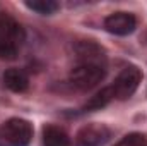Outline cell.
<instances>
[{"instance_id": "9c48e42d", "label": "cell", "mask_w": 147, "mask_h": 146, "mask_svg": "<svg viewBox=\"0 0 147 146\" xmlns=\"http://www.w3.org/2000/svg\"><path fill=\"white\" fill-rule=\"evenodd\" d=\"M43 145L45 146H70L69 134L57 126H45L43 127Z\"/></svg>"}, {"instance_id": "5b68a950", "label": "cell", "mask_w": 147, "mask_h": 146, "mask_svg": "<svg viewBox=\"0 0 147 146\" xmlns=\"http://www.w3.org/2000/svg\"><path fill=\"white\" fill-rule=\"evenodd\" d=\"M111 138V131L105 124H87L77 132V146H105Z\"/></svg>"}, {"instance_id": "6da1fadb", "label": "cell", "mask_w": 147, "mask_h": 146, "mask_svg": "<svg viewBox=\"0 0 147 146\" xmlns=\"http://www.w3.org/2000/svg\"><path fill=\"white\" fill-rule=\"evenodd\" d=\"M26 41L24 28L10 16H0V57L12 60Z\"/></svg>"}, {"instance_id": "7a4b0ae2", "label": "cell", "mask_w": 147, "mask_h": 146, "mask_svg": "<svg viewBox=\"0 0 147 146\" xmlns=\"http://www.w3.org/2000/svg\"><path fill=\"white\" fill-rule=\"evenodd\" d=\"M33 126L26 119H9L0 126V146H29Z\"/></svg>"}, {"instance_id": "7c38bea8", "label": "cell", "mask_w": 147, "mask_h": 146, "mask_svg": "<svg viewBox=\"0 0 147 146\" xmlns=\"http://www.w3.org/2000/svg\"><path fill=\"white\" fill-rule=\"evenodd\" d=\"M115 146H147V136L139 134V132H132V134L125 136L121 141H118Z\"/></svg>"}, {"instance_id": "3957f363", "label": "cell", "mask_w": 147, "mask_h": 146, "mask_svg": "<svg viewBox=\"0 0 147 146\" xmlns=\"http://www.w3.org/2000/svg\"><path fill=\"white\" fill-rule=\"evenodd\" d=\"M106 76L105 65L98 64H79L70 71V83L77 89L89 91L96 88Z\"/></svg>"}, {"instance_id": "30bf717a", "label": "cell", "mask_w": 147, "mask_h": 146, "mask_svg": "<svg viewBox=\"0 0 147 146\" xmlns=\"http://www.w3.org/2000/svg\"><path fill=\"white\" fill-rule=\"evenodd\" d=\"M26 7L34 10L38 14H43V16H50L53 12L58 10L60 3L55 2V0H28L26 2Z\"/></svg>"}, {"instance_id": "8fae6325", "label": "cell", "mask_w": 147, "mask_h": 146, "mask_svg": "<svg viewBox=\"0 0 147 146\" xmlns=\"http://www.w3.org/2000/svg\"><path fill=\"white\" fill-rule=\"evenodd\" d=\"M111 100H113V93H111V89L110 88H103L101 91H98L94 96L89 98V102L86 103L84 108L86 110H99V108H103V107H106Z\"/></svg>"}, {"instance_id": "52a82bcc", "label": "cell", "mask_w": 147, "mask_h": 146, "mask_svg": "<svg viewBox=\"0 0 147 146\" xmlns=\"http://www.w3.org/2000/svg\"><path fill=\"white\" fill-rule=\"evenodd\" d=\"M75 52H77V57H79L80 64L105 65V52L94 41H80V43H77Z\"/></svg>"}, {"instance_id": "8992f818", "label": "cell", "mask_w": 147, "mask_h": 146, "mask_svg": "<svg viewBox=\"0 0 147 146\" xmlns=\"http://www.w3.org/2000/svg\"><path fill=\"white\" fill-rule=\"evenodd\" d=\"M135 28H137V19L130 12H123V10L113 12L105 19V29L116 36L132 35L135 31Z\"/></svg>"}, {"instance_id": "277c9868", "label": "cell", "mask_w": 147, "mask_h": 146, "mask_svg": "<svg viewBox=\"0 0 147 146\" xmlns=\"http://www.w3.org/2000/svg\"><path fill=\"white\" fill-rule=\"evenodd\" d=\"M140 81H142V72H140L139 67H135V65L125 67L121 72L116 76L115 83L110 86L111 93H113V98H116V100L130 98L137 91Z\"/></svg>"}, {"instance_id": "ba28073f", "label": "cell", "mask_w": 147, "mask_h": 146, "mask_svg": "<svg viewBox=\"0 0 147 146\" xmlns=\"http://www.w3.org/2000/svg\"><path fill=\"white\" fill-rule=\"evenodd\" d=\"M2 79H3V84L14 93H22L29 86V77L21 69H7L2 76Z\"/></svg>"}]
</instances>
